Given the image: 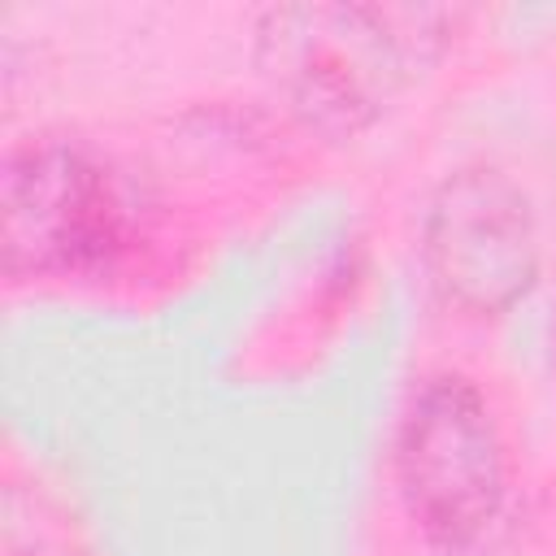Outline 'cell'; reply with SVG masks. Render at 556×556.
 <instances>
[{
    "mask_svg": "<svg viewBox=\"0 0 556 556\" xmlns=\"http://www.w3.org/2000/svg\"><path fill=\"white\" fill-rule=\"evenodd\" d=\"M261 65L291 109L326 130L356 135L439 52V9L278 4L261 13Z\"/></svg>",
    "mask_w": 556,
    "mask_h": 556,
    "instance_id": "cell-1",
    "label": "cell"
},
{
    "mask_svg": "<svg viewBox=\"0 0 556 556\" xmlns=\"http://www.w3.org/2000/svg\"><path fill=\"white\" fill-rule=\"evenodd\" d=\"M421 265L443 304L469 317L508 313L539 278V230L526 191L491 165L447 174L426 204Z\"/></svg>",
    "mask_w": 556,
    "mask_h": 556,
    "instance_id": "cell-4",
    "label": "cell"
},
{
    "mask_svg": "<svg viewBox=\"0 0 556 556\" xmlns=\"http://www.w3.org/2000/svg\"><path fill=\"white\" fill-rule=\"evenodd\" d=\"M395 478L413 521L439 547H465L495 521L508 469L473 382L439 374L413 391L395 439Z\"/></svg>",
    "mask_w": 556,
    "mask_h": 556,
    "instance_id": "cell-3",
    "label": "cell"
},
{
    "mask_svg": "<svg viewBox=\"0 0 556 556\" xmlns=\"http://www.w3.org/2000/svg\"><path fill=\"white\" fill-rule=\"evenodd\" d=\"M130 200L96 152L39 139L9 156L0 187V248L9 278L100 269L126 239Z\"/></svg>",
    "mask_w": 556,
    "mask_h": 556,
    "instance_id": "cell-2",
    "label": "cell"
}]
</instances>
